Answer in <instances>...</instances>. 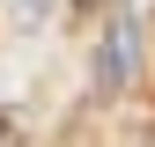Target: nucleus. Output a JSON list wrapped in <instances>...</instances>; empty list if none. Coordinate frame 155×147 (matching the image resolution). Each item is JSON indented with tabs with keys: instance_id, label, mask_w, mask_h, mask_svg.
Masks as SVG:
<instances>
[{
	"instance_id": "f257e3e1",
	"label": "nucleus",
	"mask_w": 155,
	"mask_h": 147,
	"mask_svg": "<svg viewBox=\"0 0 155 147\" xmlns=\"http://www.w3.org/2000/svg\"><path fill=\"white\" fill-rule=\"evenodd\" d=\"M140 81V30H133V8L111 0L104 37H96V96H126Z\"/></svg>"
},
{
	"instance_id": "f03ea898",
	"label": "nucleus",
	"mask_w": 155,
	"mask_h": 147,
	"mask_svg": "<svg viewBox=\"0 0 155 147\" xmlns=\"http://www.w3.org/2000/svg\"><path fill=\"white\" fill-rule=\"evenodd\" d=\"M45 8H52V0H15V22H37Z\"/></svg>"
}]
</instances>
